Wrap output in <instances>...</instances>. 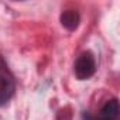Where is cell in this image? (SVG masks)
Instances as JSON below:
<instances>
[{
	"label": "cell",
	"mask_w": 120,
	"mask_h": 120,
	"mask_svg": "<svg viewBox=\"0 0 120 120\" xmlns=\"http://www.w3.org/2000/svg\"><path fill=\"white\" fill-rule=\"evenodd\" d=\"M59 20H61V24L69 30V31H74L78 28L79 23H81V16L76 10H65L61 17H59Z\"/></svg>",
	"instance_id": "cell-3"
},
{
	"label": "cell",
	"mask_w": 120,
	"mask_h": 120,
	"mask_svg": "<svg viewBox=\"0 0 120 120\" xmlns=\"http://www.w3.org/2000/svg\"><path fill=\"white\" fill-rule=\"evenodd\" d=\"M82 120H116V119H109V117H103V116L95 117L89 112H82Z\"/></svg>",
	"instance_id": "cell-5"
},
{
	"label": "cell",
	"mask_w": 120,
	"mask_h": 120,
	"mask_svg": "<svg viewBox=\"0 0 120 120\" xmlns=\"http://www.w3.org/2000/svg\"><path fill=\"white\" fill-rule=\"evenodd\" d=\"M96 72V59L90 51H83L74 64V74L79 81L92 78Z\"/></svg>",
	"instance_id": "cell-2"
},
{
	"label": "cell",
	"mask_w": 120,
	"mask_h": 120,
	"mask_svg": "<svg viewBox=\"0 0 120 120\" xmlns=\"http://www.w3.org/2000/svg\"><path fill=\"white\" fill-rule=\"evenodd\" d=\"M16 92V81L6 61L0 56V107L9 103Z\"/></svg>",
	"instance_id": "cell-1"
},
{
	"label": "cell",
	"mask_w": 120,
	"mask_h": 120,
	"mask_svg": "<svg viewBox=\"0 0 120 120\" xmlns=\"http://www.w3.org/2000/svg\"><path fill=\"white\" fill-rule=\"evenodd\" d=\"M99 116L117 120V117H119V102H117V99L113 98V99L105 102V105L102 106V109L99 112Z\"/></svg>",
	"instance_id": "cell-4"
}]
</instances>
